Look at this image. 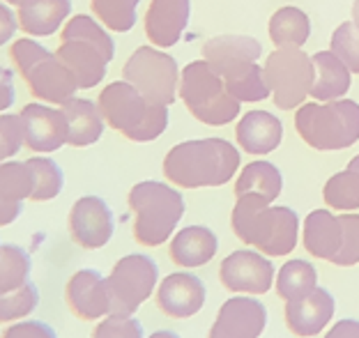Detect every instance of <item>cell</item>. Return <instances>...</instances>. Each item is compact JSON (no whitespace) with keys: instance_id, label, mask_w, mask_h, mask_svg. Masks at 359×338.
<instances>
[{"instance_id":"cell-32","label":"cell","mask_w":359,"mask_h":338,"mask_svg":"<svg viewBox=\"0 0 359 338\" xmlns=\"http://www.w3.org/2000/svg\"><path fill=\"white\" fill-rule=\"evenodd\" d=\"M32 168V175H35V189H32L30 201L35 203H46L53 201L62 194L65 187V173L62 168L55 163L51 156H30L26 159Z\"/></svg>"},{"instance_id":"cell-49","label":"cell","mask_w":359,"mask_h":338,"mask_svg":"<svg viewBox=\"0 0 359 338\" xmlns=\"http://www.w3.org/2000/svg\"><path fill=\"white\" fill-rule=\"evenodd\" d=\"M93 338H102V336H93Z\"/></svg>"},{"instance_id":"cell-3","label":"cell","mask_w":359,"mask_h":338,"mask_svg":"<svg viewBox=\"0 0 359 338\" xmlns=\"http://www.w3.org/2000/svg\"><path fill=\"white\" fill-rule=\"evenodd\" d=\"M263 53L258 39L247 35H222L203 44V60L210 62L238 102H263L269 95L265 69L258 67Z\"/></svg>"},{"instance_id":"cell-9","label":"cell","mask_w":359,"mask_h":338,"mask_svg":"<svg viewBox=\"0 0 359 338\" xmlns=\"http://www.w3.org/2000/svg\"><path fill=\"white\" fill-rule=\"evenodd\" d=\"M180 95L196 120L210 127H222L238 118L240 102L224 83V79L210 67L208 60L189 62L180 76Z\"/></svg>"},{"instance_id":"cell-36","label":"cell","mask_w":359,"mask_h":338,"mask_svg":"<svg viewBox=\"0 0 359 338\" xmlns=\"http://www.w3.org/2000/svg\"><path fill=\"white\" fill-rule=\"evenodd\" d=\"M332 53L353 74H359V30L353 21L341 23V26L334 30Z\"/></svg>"},{"instance_id":"cell-10","label":"cell","mask_w":359,"mask_h":338,"mask_svg":"<svg viewBox=\"0 0 359 338\" xmlns=\"http://www.w3.org/2000/svg\"><path fill=\"white\" fill-rule=\"evenodd\" d=\"M265 81L274 104L281 111H292L311 95L316 67L313 58L299 48H276L265 60Z\"/></svg>"},{"instance_id":"cell-7","label":"cell","mask_w":359,"mask_h":338,"mask_svg":"<svg viewBox=\"0 0 359 338\" xmlns=\"http://www.w3.org/2000/svg\"><path fill=\"white\" fill-rule=\"evenodd\" d=\"M14 69L26 81L32 97L46 104H67L74 99L79 83L67 65L35 39H16L10 46Z\"/></svg>"},{"instance_id":"cell-18","label":"cell","mask_w":359,"mask_h":338,"mask_svg":"<svg viewBox=\"0 0 359 338\" xmlns=\"http://www.w3.org/2000/svg\"><path fill=\"white\" fill-rule=\"evenodd\" d=\"M208 288L191 271H173L164 276L154 292V304L166 318L187 320L205 306Z\"/></svg>"},{"instance_id":"cell-11","label":"cell","mask_w":359,"mask_h":338,"mask_svg":"<svg viewBox=\"0 0 359 338\" xmlns=\"http://www.w3.org/2000/svg\"><path fill=\"white\" fill-rule=\"evenodd\" d=\"M106 281H109V295H111V313L134 316L157 292L159 267L150 255L129 253L122 255L116 265H113Z\"/></svg>"},{"instance_id":"cell-21","label":"cell","mask_w":359,"mask_h":338,"mask_svg":"<svg viewBox=\"0 0 359 338\" xmlns=\"http://www.w3.org/2000/svg\"><path fill=\"white\" fill-rule=\"evenodd\" d=\"M189 0H152L145 12V35L159 48L175 46L189 23Z\"/></svg>"},{"instance_id":"cell-37","label":"cell","mask_w":359,"mask_h":338,"mask_svg":"<svg viewBox=\"0 0 359 338\" xmlns=\"http://www.w3.org/2000/svg\"><path fill=\"white\" fill-rule=\"evenodd\" d=\"M93 336L102 338H145L141 320L134 316H125V313H109L97 323Z\"/></svg>"},{"instance_id":"cell-47","label":"cell","mask_w":359,"mask_h":338,"mask_svg":"<svg viewBox=\"0 0 359 338\" xmlns=\"http://www.w3.org/2000/svg\"><path fill=\"white\" fill-rule=\"evenodd\" d=\"M3 161H7V154L3 150V145H0V163H3Z\"/></svg>"},{"instance_id":"cell-40","label":"cell","mask_w":359,"mask_h":338,"mask_svg":"<svg viewBox=\"0 0 359 338\" xmlns=\"http://www.w3.org/2000/svg\"><path fill=\"white\" fill-rule=\"evenodd\" d=\"M0 338H58L55 329L44 323V320L26 318L19 323H12L5 327V332L0 334Z\"/></svg>"},{"instance_id":"cell-15","label":"cell","mask_w":359,"mask_h":338,"mask_svg":"<svg viewBox=\"0 0 359 338\" xmlns=\"http://www.w3.org/2000/svg\"><path fill=\"white\" fill-rule=\"evenodd\" d=\"M267 327V309L258 297H231L219 306L208 338H260Z\"/></svg>"},{"instance_id":"cell-44","label":"cell","mask_w":359,"mask_h":338,"mask_svg":"<svg viewBox=\"0 0 359 338\" xmlns=\"http://www.w3.org/2000/svg\"><path fill=\"white\" fill-rule=\"evenodd\" d=\"M148 338H180V334L170 332V329H157V332L150 334Z\"/></svg>"},{"instance_id":"cell-1","label":"cell","mask_w":359,"mask_h":338,"mask_svg":"<svg viewBox=\"0 0 359 338\" xmlns=\"http://www.w3.org/2000/svg\"><path fill=\"white\" fill-rule=\"evenodd\" d=\"M231 228L238 240L256 246L267 258H283L295 251L299 242V217L292 208L269 205L267 198L244 194L235 203Z\"/></svg>"},{"instance_id":"cell-12","label":"cell","mask_w":359,"mask_h":338,"mask_svg":"<svg viewBox=\"0 0 359 338\" xmlns=\"http://www.w3.org/2000/svg\"><path fill=\"white\" fill-rule=\"evenodd\" d=\"M122 76L154 104L170 106L177 97L180 69L175 58L157 51L154 46L136 48L122 67Z\"/></svg>"},{"instance_id":"cell-29","label":"cell","mask_w":359,"mask_h":338,"mask_svg":"<svg viewBox=\"0 0 359 338\" xmlns=\"http://www.w3.org/2000/svg\"><path fill=\"white\" fill-rule=\"evenodd\" d=\"M283 177L281 170L269 161H251L242 168L238 182H235V198L244 194H256L274 203L281 196Z\"/></svg>"},{"instance_id":"cell-8","label":"cell","mask_w":359,"mask_h":338,"mask_svg":"<svg viewBox=\"0 0 359 338\" xmlns=\"http://www.w3.org/2000/svg\"><path fill=\"white\" fill-rule=\"evenodd\" d=\"M295 129L313 150H346L359 141V104L353 99L304 104L295 113Z\"/></svg>"},{"instance_id":"cell-35","label":"cell","mask_w":359,"mask_h":338,"mask_svg":"<svg viewBox=\"0 0 359 338\" xmlns=\"http://www.w3.org/2000/svg\"><path fill=\"white\" fill-rule=\"evenodd\" d=\"M141 0H90L93 14L113 32H127L136 23V7Z\"/></svg>"},{"instance_id":"cell-20","label":"cell","mask_w":359,"mask_h":338,"mask_svg":"<svg viewBox=\"0 0 359 338\" xmlns=\"http://www.w3.org/2000/svg\"><path fill=\"white\" fill-rule=\"evenodd\" d=\"M35 189V175L28 161L7 159L0 163V228L16 224L26 201Z\"/></svg>"},{"instance_id":"cell-34","label":"cell","mask_w":359,"mask_h":338,"mask_svg":"<svg viewBox=\"0 0 359 338\" xmlns=\"http://www.w3.org/2000/svg\"><path fill=\"white\" fill-rule=\"evenodd\" d=\"M39 306V288L35 281L16 288L12 292L0 295V325H12L26 320Z\"/></svg>"},{"instance_id":"cell-19","label":"cell","mask_w":359,"mask_h":338,"mask_svg":"<svg viewBox=\"0 0 359 338\" xmlns=\"http://www.w3.org/2000/svg\"><path fill=\"white\" fill-rule=\"evenodd\" d=\"M334 311H337L334 295L327 290V288L318 285L311 292H306L304 297L285 302L283 320L292 336L313 338L327 329V325L334 318Z\"/></svg>"},{"instance_id":"cell-46","label":"cell","mask_w":359,"mask_h":338,"mask_svg":"<svg viewBox=\"0 0 359 338\" xmlns=\"http://www.w3.org/2000/svg\"><path fill=\"white\" fill-rule=\"evenodd\" d=\"M348 168H350V170H357V173H359V154L355 156V159H353V161H350V163H348Z\"/></svg>"},{"instance_id":"cell-48","label":"cell","mask_w":359,"mask_h":338,"mask_svg":"<svg viewBox=\"0 0 359 338\" xmlns=\"http://www.w3.org/2000/svg\"><path fill=\"white\" fill-rule=\"evenodd\" d=\"M5 3H7V5H19L21 0H5Z\"/></svg>"},{"instance_id":"cell-39","label":"cell","mask_w":359,"mask_h":338,"mask_svg":"<svg viewBox=\"0 0 359 338\" xmlns=\"http://www.w3.org/2000/svg\"><path fill=\"white\" fill-rule=\"evenodd\" d=\"M0 145L7 159L16 156L23 147V122L19 113H0Z\"/></svg>"},{"instance_id":"cell-41","label":"cell","mask_w":359,"mask_h":338,"mask_svg":"<svg viewBox=\"0 0 359 338\" xmlns=\"http://www.w3.org/2000/svg\"><path fill=\"white\" fill-rule=\"evenodd\" d=\"M16 30H19V16L5 0H0V46L12 42Z\"/></svg>"},{"instance_id":"cell-22","label":"cell","mask_w":359,"mask_h":338,"mask_svg":"<svg viewBox=\"0 0 359 338\" xmlns=\"http://www.w3.org/2000/svg\"><path fill=\"white\" fill-rule=\"evenodd\" d=\"M302 242L311 258L334 262L344 246V221L334 217L330 210H313L304 219Z\"/></svg>"},{"instance_id":"cell-23","label":"cell","mask_w":359,"mask_h":338,"mask_svg":"<svg viewBox=\"0 0 359 338\" xmlns=\"http://www.w3.org/2000/svg\"><path fill=\"white\" fill-rule=\"evenodd\" d=\"M219 251V240L208 226H187L168 244V255L177 267L196 269L215 260Z\"/></svg>"},{"instance_id":"cell-14","label":"cell","mask_w":359,"mask_h":338,"mask_svg":"<svg viewBox=\"0 0 359 338\" xmlns=\"http://www.w3.org/2000/svg\"><path fill=\"white\" fill-rule=\"evenodd\" d=\"M67 228L76 246L86 251H97L111 242L116 233V217L104 198L81 196L69 210Z\"/></svg>"},{"instance_id":"cell-45","label":"cell","mask_w":359,"mask_h":338,"mask_svg":"<svg viewBox=\"0 0 359 338\" xmlns=\"http://www.w3.org/2000/svg\"><path fill=\"white\" fill-rule=\"evenodd\" d=\"M353 23L359 30V0H355V3H353Z\"/></svg>"},{"instance_id":"cell-33","label":"cell","mask_w":359,"mask_h":338,"mask_svg":"<svg viewBox=\"0 0 359 338\" xmlns=\"http://www.w3.org/2000/svg\"><path fill=\"white\" fill-rule=\"evenodd\" d=\"M323 198L332 210H359V173L346 168L337 173V175H332L323 187Z\"/></svg>"},{"instance_id":"cell-24","label":"cell","mask_w":359,"mask_h":338,"mask_svg":"<svg viewBox=\"0 0 359 338\" xmlns=\"http://www.w3.org/2000/svg\"><path fill=\"white\" fill-rule=\"evenodd\" d=\"M238 145L249 154H269L281 145L283 125L276 115L267 111L244 113L235 129Z\"/></svg>"},{"instance_id":"cell-43","label":"cell","mask_w":359,"mask_h":338,"mask_svg":"<svg viewBox=\"0 0 359 338\" xmlns=\"http://www.w3.org/2000/svg\"><path fill=\"white\" fill-rule=\"evenodd\" d=\"M323 338H359V320L355 318H346L339 320L330 327V332Z\"/></svg>"},{"instance_id":"cell-6","label":"cell","mask_w":359,"mask_h":338,"mask_svg":"<svg viewBox=\"0 0 359 338\" xmlns=\"http://www.w3.org/2000/svg\"><path fill=\"white\" fill-rule=\"evenodd\" d=\"M127 203L134 212V240L143 246H161L168 242L187 210L182 194L157 180L134 184Z\"/></svg>"},{"instance_id":"cell-4","label":"cell","mask_w":359,"mask_h":338,"mask_svg":"<svg viewBox=\"0 0 359 338\" xmlns=\"http://www.w3.org/2000/svg\"><path fill=\"white\" fill-rule=\"evenodd\" d=\"M60 46L55 55L74 74L79 90L100 86L106 76V65L116 55V44L93 16L76 14L65 23Z\"/></svg>"},{"instance_id":"cell-25","label":"cell","mask_w":359,"mask_h":338,"mask_svg":"<svg viewBox=\"0 0 359 338\" xmlns=\"http://www.w3.org/2000/svg\"><path fill=\"white\" fill-rule=\"evenodd\" d=\"M72 0H21L16 5L19 28L28 37H48L67 23Z\"/></svg>"},{"instance_id":"cell-17","label":"cell","mask_w":359,"mask_h":338,"mask_svg":"<svg viewBox=\"0 0 359 338\" xmlns=\"http://www.w3.org/2000/svg\"><path fill=\"white\" fill-rule=\"evenodd\" d=\"M23 145L37 154H51L69 141V125L65 113L44 104H26L21 109Z\"/></svg>"},{"instance_id":"cell-16","label":"cell","mask_w":359,"mask_h":338,"mask_svg":"<svg viewBox=\"0 0 359 338\" xmlns=\"http://www.w3.org/2000/svg\"><path fill=\"white\" fill-rule=\"evenodd\" d=\"M65 302L74 318L83 323H100L111 313L109 281L97 269H79L67 278Z\"/></svg>"},{"instance_id":"cell-28","label":"cell","mask_w":359,"mask_h":338,"mask_svg":"<svg viewBox=\"0 0 359 338\" xmlns=\"http://www.w3.org/2000/svg\"><path fill=\"white\" fill-rule=\"evenodd\" d=\"M311 37V21L297 7H281L269 19V39L279 48H302Z\"/></svg>"},{"instance_id":"cell-42","label":"cell","mask_w":359,"mask_h":338,"mask_svg":"<svg viewBox=\"0 0 359 338\" xmlns=\"http://www.w3.org/2000/svg\"><path fill=\"white\" fill-rule=\"evenodd\" d=\"M14 74L12 69L0 67V113L10 111L14 104Z\"/></svg>"},{"instance_id":"cell-5","label":"cell","mask_w":359,"mask_h":338,"mask_svg":"<svg viewBox=\"0 0 359 338\" xmlns=\"http://www.w3.org/2000/svg\"><path fill=\"white\" fill-rule=\"evenodd\" d=\"M97 104L109 127L134 143L157 141L168 127V106L145 99L127 81H116L106 86Z\"/></svg>"},{"instance_id":"cell-31","label":"cell","mask_w":359,"mask_h":338,"mask_svg":"<svg viewBox=\"0 0 359 338\" xmlns=\"http://www.w3.org/2000/svg\"><path fill=\"white\" fill-rule=\"evenodd\" d=\"M32 274L30 253L19 244H0V295L26 285Z\"/></svg>"},{"instance_id":"cell-30","label":"cell","mask_w":359,"mask_h":338,"mask_svg":"<svg viewBox=\"0 0 359 338\" xmlns=\"http://www.w3.org/2000/svg\"><path fill=\"white\" fill-rule=\"evenodd\" d=\"M318 288V269L309 260H288L276 271L274 290L283 302L304 297Z\"/></svg>"},{"instance_id":"cell-13","label":"cell","mask_w":359,"mask_h":338,"mask_svg":"<svg viewBox=\"0 0 359 338\" xmlns=\"http://www.w3.org/2000/svg\"><path fill=\"white\" fill-rule=\"evenodd\" d=\"M219 281L233 295H267L274 285V265L265 253L240 249L219 265Z\"/></svg>"},{"instance_id":"cell-2","label":"cell","mask_w":359,"mask_h":338,"mask_svg":"<svg viewBox=\"0 0 359 338\" xmlns=\"http://www.w3.org/2000/svg\"><path fill=\"white\" fill-rule=\"evenodd\" d=\"M240 168V152L224 138H201L170 147L164 156V175L182 189L222 187Z\"/></svg>"},{"instance_id":"cell-27","label":"cell","mask_w":359,"mask_h":338,"mask_svg":"<svg viewBox=\"0 0 359 338\" xmlns=\"http://www.w3.org/2000/svg\"><path fill=\"white\" fill-rule=\"evenodd\" d=\"M313 67H316V81L311 88V97L318 102H334V99L344 97L353 79L344 62L330 51H320L313 55Z\"/></svg>"},{"instance_id":"cell-50","label":"cell","mask_w":359,"mask_h":338,"mask_svg":"<svg viewBox=\"0 0 359 338\" xmlns=\"http://www.w3.org/2000/svg\"><path fill=\"white\" fill-rule=\"evenodd\" d=\"M0 244H3V242H0Z\"/></svg>"},{"instance_id":"cell-38","label":"cell","mask_w":359,"mask_h":338,"mask_svg":"<svg viewBox=\"0 0 359 338\" xmlns=\"http://www.w3.org/2000/svg\"><path fill=\"white\" fill-rule=\"evenodd\" d=\"M341 221H344V246L332 265L353 267L359 262V214L346 212L341 214Z\"/></svg>"},{"instance_id":"cell-26","label":"cell","mask_w":359,"mask_h":338,"mask_svg":"<svg viewBox=\"0 0 359 338\" xmlns=\"http://www.w3.org/2000/svg\"><path fill=\"white\" fill-rule=\"evenodd\" d=\"M60 111L67 118L69 125V141L72 147H88L95 145L104 134V115L100 111V104L90 102V99H69L67 104L60 106Z\"/></svg>"}]
</instances>
